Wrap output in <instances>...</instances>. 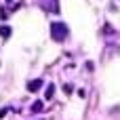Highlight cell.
<instances>
[{"label":"cell","mask_w":120,"mask_h":120,"mask_svg":"<svg viewBox=\"0 0 120 120\" xmlns=\"http://www.w3.org/2000/svg\"><path fill=\"white\" fill-rule=\"evenodd\" d=\"M68 34H70V30H68L65 23H61V21L51 23V36H53L55 42H63V40L68 38Z\"/></svg>","instance_id":"obj_1"},{"label":"cell","mask_w":120,"mask_h":120,"mask_svg":"<svg viewBox=\"0 0 120 120\" xmlns=\"http://www.w3.org/2000/svg\"><path fill=\"white\" fill-rule=\"evenodd\" d=\"M38 4L46 11V13H59V0H38Z\"/></svg>","instance_id":"obj_2"},{"label":"cell","mask_w":120,"mask_h":120,"mask_svg":"<svg viewBox=\"0 0 120 120\" xmlns=\"http://www.w3.org/2000/svg\"><path fill=\"white\" fill-rule=\"evenodd\" d=\"M40 89H42V80H40V78L27 82V91H30V93H36V91H40Z\"/></svg>","instance_id":"obj_3"},{"label":"cell","mask_w":120,"mask_h":120,"mask_svg":"<svg viewBox=\"0 0 120 120\" xmlns=\"http://www.w3.org/2000/svg\"><path fill=\"white\" fill-rule=\"evenodd\" d=\"M42 108H44V103H42V101H34V103H32V112H34V114L42 112Z\"/></svg>","instance_id":"obj_4"},{"label":"cell","mask_w":120,"mask_h":120,"mask_svg":"<svg viewBox=\"0 0 120 120\" xmlns=\"http://www.w3.org/2000/svg\"><path fill=\"white\" fill-rule=\"evenodd\" d=\"M0 36H2V38H8V36H11V27H8V25H0Z\"/></svg>","instance_id":"obj_5"},{"label":"cell","mask_w":120,"mask_h":120,"mask_svg":"<svg viewBox=\"0 0 120 120\" xmlns=\"http://www.w3.org/2000/svg\"><path fill=\"white\" fill-rule=\"evenodd\" d=\"M53 95H55V84H49V86H46V93H44V97H46V99H51Z\"/></svg>","instance_id":"obj_6"},{"label":"cell","mask_w":120,"mask_h":120,"mask_svg":"<svg viewBox=\"0 0 120 120\" xmlns=\"http://www.w3.org/2000/svg\"><path fill=\"white\" fill-rule=\"evenodd\" d=\"M6 112H8L6 108H4V110H0V118H4V116H6Z\"/></svg>","instance_id":"obj_7"},{"label":"cell","mask_w":120,"mask_h":120,"mask_svg":"<svg viewBox=\"0 0 120 120\" xmlns=\"http://www.w3.org/2000/svg\"><path fill=\"white\" fill-rule=\"evenodd\" d=\"M6 2H13V0H6Z\"/></svg>","instance_id":"obj_8"}]
</instances>
